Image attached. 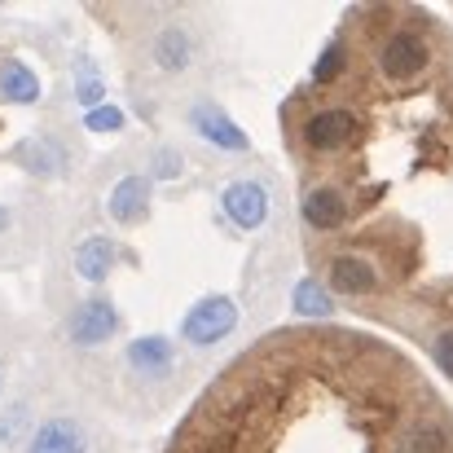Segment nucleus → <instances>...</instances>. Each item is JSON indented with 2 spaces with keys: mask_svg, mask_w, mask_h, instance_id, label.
Instances as JSON below:
<instances>
[{
  "mask_svg": "<svg viewBox=\"0 0 453 453\" xmlns=\"http://www.w3.org/2000/svg\"><path fill=\"white\" fill-rule=\"evenodd\" d=\"M172 453H453V414L374 339L282 334L211 388Z\"/></svg>",
  "mask_w": 453,
  "mask_h": 453,
  "instance_id": "nucleus-1",
  "label": "nucleus"
},
{
  "mask_svg": "<svg viewBox=\"0 0 453 453\" xmlns=\"http://www.w3.org/2000/svg\"><path fill=\"white\" fill-rule=\"evenodd\" d=\"M234 321H238L234 303L211 296V300H203L185 317V339H189V343H216V339H225V334L234 330Z\"/></svg>",
  "mask_w": 453,
  "mask_h": 453,
  "instance_id": "nucleus-2",
  "label": "nucleus"
},
{
  "mask_svg": "<svg viewBox=\"0 0 453 453\" xmlns=\"http://www.w3.org/2000/svg\"><path fill=\"white\" fill-rule=\"evenodd\" d=\"M348 133H352V115H348L343 106H326V111L308 115V124H303V146H308V150H339V146L348 142Z\"/></svg>",
  "mask_w": 453,
  "mask_h": 453,
  "instance_id": "nucleus-3",
  "label": "nucleus"
},
{
  "mask_svg": "<svg viewBox=\"0 0 453 453\" xmlns=\"http://www.w3.org/2000/svg\"><path fill=\"white\" fill-rule=\"evenodd\" d=\"M423 58H427L423 40H418L414 31H396V35L383 44V53H379V66H383V75H392V80H405V75H414V71L423 66Z\"/></svg>",
  "mask_w": 453,
  "mask_h": 453,
  "instance_id": "nucleus-4",
  "label": "nucleus"
},
{
  "mask_svg": "<svg viewBox=\"0 0 453 453\" xmlns=\"http://www.w3.org/2000/svg\"><path fill=\"white\" fill-rule=\"evenodd\" d=\"M84 449H88V436H84V427L71 423V418L44 423V427L31 436V445H27V453H84Z\"/></svg>",
  "mask_w": 453,
  "mask_h": 453,
  "instance_id": "nucleus-5",
  "label": "nucleus"
},
{
  "mask_svg": "<svg viewBox=\"0 0 453 453\" xmlns=\"http://www.w3.org/2000/svg\"><path fill=\"white\" fill-rule=\"evenodd\" d=\"M106 334H115V308L106 300H88L84 308H75L71 317V339L75 343H102Z\"/></svg>",
  "mask_w": 453,
  "mask_h": 453,
  "instance_id": "nucleus-6",
  "label": "nucleus"
},
{
  "mask_svg": "<svg viewBox=\"0 0 453 453\" xmlns=\"http://www.w3.org/2000/svg\"><path fill=\"white\" fill-rule=\"evenodd\" d=\"M303 216H308V225H317V229H334V225L348 216L343 194H339V189H330V185L308 189V194H303Z\"/></svg>",
  "mask_w": 453,
  "mask_h": 453,
  "instance_id": "nucleus-7",
  "label": "nucleus"
},
{
  "mask_svg": "<svg viewBox=\"0 0 453 453\" xmlns=\"http://www.w3.org/2000/svg\"><path fill=\"white\" fill-rule=\"evenodd\" d=\"M265 189L260 185H251V180H238V185H229V194H225V211L238 220V225H260L265 220Z\"/></svg>",
  "mask_w": 453,
  "mask_h": 453,
  "instance_id": "nucleus-8",
  "label": "nucleus"
},
{
  "mask_svg": "<svg viewBox=\"0 0 453 453\" xmlns=\"http://www.w3.org/2000/svg\"><path fill=\"white\" fill-rule=\"evenodd\" d=\"M330 287L348 291V296H365V291H374V269L357 256H343V260L330 265Z\"/></svg>",
  "mask_w": 453,
  "mask_h": 453,
  "instance_id": "nucleus-9",
  "label": "nucleus"
},
{
  "mask_svg": "<svg viewBox=\"0 0 453 453\" xmlns=\"http://www.w3.org/2000/svg\"><path fill=\"white\" fill-rule=\"evenodd\" d=\"M0 97H9V102H35L40 97V80L22 62H4L0 66Z\"/></svg>",
  "mask_w": 453,
  "mask_h": 453,
  "instance_id": "nucleus-10",
  "label": "nucleus"
},
{
  "mask_svg": "<svg viewBox=\"0 0 453 453\" xmlns=\"http://www.w3.org/2000/svg\"><path fill=\"white\" fill-rule=\"evenodd\" d=\"M111 211H115L119 220H137V216L146 211V180H142V176L119 180L115 194H111Z\"/></svg>",
  "mask_w": 453,
  "mask_h": 453,
  "instance_id": "nucleus-11",
  "label": "nucleus"
},
{
  "mask_svg": "<svg viewBox=\"0 0 453 453\" xmlns=\"http://www.w3.org/2000/svg\"><path fill=\"white\" fill-rule=\"evenodd\" d=\"M75 269H80V278L102 282V278L111 273V242H106V238H88V242L75 251Z\"/></svg>",
  "mask_w": 453,
  "mask_h": 453,
  "instance_id": "nucleus-12",
  "label": "nucleus"
},
{
  "mask_svg": "<svg viewBox=\"0 0 453 453\" xmlns=\"http://www.w3.org/2000/svg\"><path fill=\"white\" fill-rule=\"evenodd\" d=\"M194 119H198V128H203V137H211V142H220L225 150H242V146H247V137H242V133H238V128H234V124H229L225 115H216V111H198Z\"/></svg>",
  "mask_w": 453,
  "mask_h": 453,
  "instance_id": "nucleus-13",
  "label": "nucleus"
},
{
  "mask_svg": "<svg viewBox=\"0 0 453 453\" xmlns=\"http://www.w3.org/2000/svg\"><path fill=\"white\" fill-rule=\"evenodd\" d=\"M128 357H133V365H137V370H163V365H167V357H172V348H167L163 339H142V343H133V348H128Z\"/></svg>",
  "mask_w": 453,
  "mask_h": 453,
  "instance_id": "nucleus-14",
  "label": "nucleus"
},
{
  "mask_svg": "<svg viewBox=\"0 0 453 453\" xmlns=\"http://www.w3.org/2000/svg\"><path fill=\"white\" fill-rule=\"evenodd\" d=\"M185 58H189V44H185V35L167 31V35L158 40V62H163L167 71H176V66H185Z\"/></svg>",
  "mask_w": 453,
  "mask_h": 453,
  "instance_id": "nucleus-15",
  "label": "nucleus"
},
{
  "mask_svg": "<svg viewBox=\"0 0 453 453\" xmlns=\"http://www.w3.org/2000/svg\"><path fill=\"white\" fill-rule=\"evenodd\" d=\"M300 312H308V317H330V300L326 296H317L312 287H300Z\"/></svg>",
  "mask_w": 453,
  "mask_h": 453,
  "instance_id": "nucleus-16",
  "label": "nucleus"
},
{
  "mask_svg": "<svg viewBox=\"0 0 453 453\" xmlns=\"http://www.w3.org/2000/svg\"><path fill=\"white\" fill-rule=\"evenodd\" d=\"M119 124H124V119H119L115 106H97V111L88 115V128H93V133H106V128H119Z\"/></svg>",
  "mask_w": 453,
  "mask_h": 453,
  "instance_id": "nucleus-17",
  "label": "nucleus"
},
{
  "mask_svg": "<svg viewBox=\"0 0 453 453\" xmlns=\"http://www.w3.org/2000/svg\"><path fill=\"white\" fill-rule=\"evenodd\" d=\"M441 365H445V370L453 374V330L445 334V339H441Z\"/></svg>",
  "mask_w": 453,
  "mask_h": 453,
  "instance_id": "nucleus-18",
  "label": "nucleus"
},
{
  "mask_svg": "<svg viewBox=\"0 0 453 453\" xmlns=\"http://www.w3.org/2000/svg\"><path fill=\"white\" fill-rule=\"evenodd\" d=\"M4 225H9V211H4V207H0V229H4Z\"/></svg>",
  "mask_w": 453,
  "mask_h": 453,
  "instance_id": "nucleus-19",
  "label": "nucleus"
}]
</instances>
